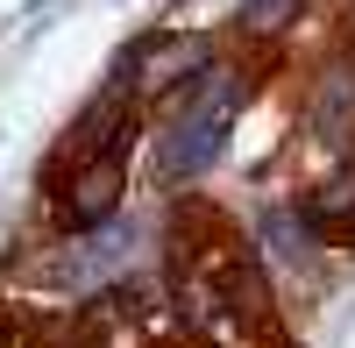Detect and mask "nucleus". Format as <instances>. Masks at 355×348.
<instances>
[{"label": "nucleus", "instance_id": "obj_1", "mask_svg": "<svg viewBox=\"0 0 355 348\" xmlns=\"http://www.w3.org/2000/svg\"><path fill=\"white\" fill-rule=\"evenodd\" d=\"M164 270H171V306L192 341L206 348H277L284 341L270 277L220 207L178 199L164 214Z\"/></svg>", "mask_w": 355, "mask_h": 348}, {"label": "nucleus", "instance_id": "obj_2", "mask_svg": "<svg viewBox=\"0 0 355 348\" xmlns=\"http://www.w3.org/2000/svg\"><path fill=\"white\" fill-rule=\"evenodd\" d=\"M249 100V78L234 71V64H214L199 78V93L171 114V121L157 128V178H199L206 164L220 157V142H227V128H234V107Z\"/></svg>", "mask_w": 355, "mask_h": 348}, {"label": "nucleus", "instance_id": "obj_3", "mask_svg": "<svg viewBox=\"0 0 355 348\" xmlns=\"http://www.w3.org/2000/svg\"><path fill=\"white\" fill-rule=\"evenodd\" d=\"M299 227L313 242H355V157L334 171L327 185H313L299 199Z\"/></svg>", "mask_w": 355, "mask_h": 348}, {"label": "nucleus", "instance_id": "obj_4", "mask_svg": "<svg viewBox=\"0 0 355 348\" xmlns=\"http://www.w3.org/2000/svg\"><path fill=\"white\" fill-rule=\"evenodd\" d=\"M291 15H299V0H249V15H242V21H249V36H263V28L277 36Z\"/></svg>", "mask_w": 355, "mask_h": 348}]
</instances>
